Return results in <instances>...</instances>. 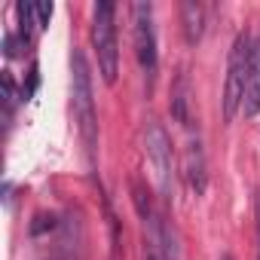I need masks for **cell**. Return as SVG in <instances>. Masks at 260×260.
<instances>
[{
    "mask_svg": "<svg viewBox=\"0 0 260 260\" xmlns=\"http://www.w3.org/2000/svg\"><path fill=\"white\" fill-rule=\"evenodd\" d=\"M92 46L101 80L113 86L119 74V43H116V7L107 0L92 7Z\"/></svg>",
    "mask_w": 260,
    "mask_h": 260,
    "instance_id": "7a4b0ae2",
    "label": "cell"
},
{
    "mask_svg": "<svg viewBox=\"0 0 260 260\" xmlns=\"http://www.w3.org/2000/svg\"><path fill=\"white\" fill-rule=\"evenodd\" d=\"M184 181L187 187L202 196L205 187H208V172H205V150H202V141L199 138H190L187 147H184Z\"/></svg>",
    "mask_w": 260,
    "mask_h": 260,
    "instance_id": "8992f818",
    "label": "cell"
},
{
    "mask_svg": "<svg viewBox=\"0 0 260 260\" xmlns=\"http://www.w3.org/2000/svg\"><path fill=\"white\" fill-rule=\"evenodd\" d=\"M181 22H184V40L190 46L199 43L202 34H205V10H202V4H193V0L181 4Z\"/></svg>",
    "mask_w": 260,
    "mask_h": 260,
    "instance_id": "ba28073f",
    "label": "cell"
},
{
    "mask_svg": "<svg viewBox=\"0 0 260 260\" xmlns=\"http://www.w3.org/2000/svg\"><path fill=\"white\" fill-rule=\"evenodd\" d=\"M144 150H147V159H150V169H153V181H156V190L172 199V178H175V153H172V138L162 128L159 119H147L144 122Z\"/></svg>",
    "mask_w": 260,
    "mask_h": 260,
    "instance_id": "3957f363",
    "label": "cell"
},
{
    "mask_svg": "<svg viewBox=\"0 0 260 260\" xmlns=\"http://www.w3.org/2000/svg\"><path fill=\"white\" fill-rule=\"evenodd\" d=\"M251 43L254 37L248 31H242L233 40L230 49V68H226V89H223V119L230 122L239 110H242V98H245V77H248V55H251Z\"/></svg>",
    "mask_w": 260,
    "mask_h": 260,
    "instance_id": "277c9868",
    "label": "cell"
},
{
    "mask_svg": "<svg viewBox=\"0 0 260 260\" xmlns=\"http://www.w3.org/2000/svg\"><path fill=\"white\" fill-rule=\"evenodd\" d=\"M16 13H19V34H22V40L28 43L31 40V31L37 28V16H34V4H22L16 7Z\"/></svg>",
    "mask_w": 260,
    "mask_h": 260,
    "instance_id": "9c48e42d",
    "label": "cell"
},
{
    "mask_svg": "<svg viewBox=\"0 0 260 260\" xmlns=\"http://www.w3.org/2000/svg\"><path fill=\"white\" fill-rule=\"evenodd\" d=\"M0 86H4V110H7V119L13 116V107H16V80H13V74L10 71H4L0 74Z\"/></svg>",
    "mask_w": 260,
    "mask_h": 260,
    "instance_id": "30bf717a",
    "label": "cell"
},
{
    "mask_svg": "<svg viewBox=\"0 0 260 260\" xmlns=\"http://www.w3.org/2000/svg\"><path fill=\"white\" fill-rule=\"evenodd\" d=\"M257 242H260V208H257ZM257 260H260V245H257Z\"/></svg>",
    "mask_w": 260,
    "mask_h": 260,
    "instance_id": "7c38bea8",
    "label": "cell"
},
{
    "mask_svg": "<svg viewBox=\"0 0 260 260\" xmlns=\"http://www.w3.org/2000/svg\"><path fill=\"white\" fill-rule=\"evenodd\" d=\"M71 98H74V119L80 128L83 147L89 159H95L98 147V113H95V98H92V74L83 49H74L71 55Z\"/></svg>",
    "mask_w": 260,
    "mask_h": 260,
    "instance_id": "6da1fadb",
    "label": "cell"
},
{
    "mask_svg": "<svg viewBox=\"0 0 260 260\" xmlns=\"http://www.w3.org/2000/svg\"><path fill=\"white\" fill-rule=\"evenodd\" d=\"M132 34H135L138 64L150 77L156 71V25H153V7L150 4H135L132 7Z\"/></svg>",
    "mask_w": 260,
    "mask_h": 260,
    "instance_id": "5b68a950",
    "label": "cell"
},
{
    "mask_svg": "<svg viewBox=\"0 0 260 260\" xmlns=\"http://www.w3.org/2000/svg\"><path fill=\"white\" fill-rule=\"evenodd\" d=\"M242 113L245 116H257L260 113V37H254L251 55H248V77H245Z\"/></svg>",
    "mask_w": 260,
    "mask_h": 260,
    "instance_id": "52a82bcc",
    "label": "cell"
},
{
    "mask_svg": "<svg viewBox=\"0 0 260 260\" xmlns=\"http://www.w3.org/2000/svg\"><path fill=\"white\" fill-rule=\"evenodd\" d=\"M220 260H233V257H230V254H223V257H220Z\"/></svg>",
    "mask_w": 260,
    "mask_h": 260,
    "instance_id": "4fadbf2b",
    "label": "cell"
},
{
    "mask_svg": "<svg viewBox=\"0 0 260 260\" xmlns=\"http://www.w3.org/2000/svg\"><path fill=\"white\" fill-rule=\"evenodd\" d=\"M34 16H37V28H46L52 19V4H34Z\"/></svg>",
    "mask_w": 260,
    "mask_h": 260,
    "instance_id": "8fae6325",
    "label": "cell"
}]
</instances>
